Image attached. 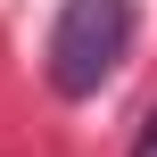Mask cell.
<instances>
[{
    "label": "cell",
    "instance_id": "1",
    "mask_svg": "<svg viewBox=\"0 0 157 157\" xmlns=\"http://www.w3.org/2000/svg\"><path fill=\"white\" fill-rule=\"evenodd\" d=\"M132 58V0H66L50 25V83L66 99H91Z\"/></svg>",
    "mask_w": 157,
    "mask_h": 157
},
{
    "label": "cell",
    "instance_id": "2",
    "mask_svg": "<svg viewBox=\"0 0 157 157\" xmlns=\"http://www.w3.org/2000/svg\"><path fill=\"white\" fill-rule=\"evenodd\" d=\"M132 157H157V108H149V124H141V141H132Z\"/></svg>",
    "mask_w": 157,
    "mask_h": 157
}]
</instances>
